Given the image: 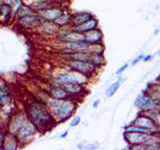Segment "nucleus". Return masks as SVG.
Wrapping results in <instances>:
<instances>
[{"label": "nucleus", "instance_id": "1", "mask_svg": "<svg viewBox=\"0 0 160 150\" xmlns=\"http://www.w3.org/2000/svg\"><path fill=\"white\" fill-rule=\"evenodd\" d=\"M124 137L129 144L141 145L150 144L156 141V137L152 133H142V132H126L124 133Z\"/></svg>", "mask_w": 160, "mask_h": 150}, {"label": "nucleus", "instance_id": "2", "mask_svg": "<svg viewBox=\"0 0 160 150\" xmlns=\"http://www.w3.org/2000/svg\"><path fill=\"white\" fill-rule=\"evenodd\" d=\"M51 106L60 119H67L75 108V105L72 102L62 101L61 99H57L56 101L51 102Z\"/></svg>", "mask_w": 160, "mask_h": 150}, {"label": "nucleus", "instance_id": "3", "mask_svg": "<svg viewBox=\"0 0 160 150\" xmlns=\"http://www.w3.org/2000/svg\"><path fill=\"white\" fill-rule=\"evenodd\" d=\"M29 113L33 120V123L36 125H47L51 121L49 113L40 105H32Z\"/></svg>", "mask_w": 160, "mask_h": 150}, {"label": "nucleus", "instance_id": "4", "mask_svg": "<svg viewBox=\"0 0 160 150\" xmlns=\"http://www.w3.org/2000/svg\"><path fill=\"white\" fill-rule=\"evenodd\" d=\"M70 67L72 69L76 70L82 75H91L95 70H96L97 65L91 62H86V61H79V60H71L69 63Z\"/></svg>", "mask_w": 160, "mask_h": 150}, {"label": "nucleus", "instance_id": "5", "mask_svg": "<svg viewBox=\"0 0 160 150\" xmlns=\"http://www.w3.org/2000/svg\"><path fill=\"white\" fill-rule=\"evenodd\" d=\"M135 125L146 128L153 133L158 131V127H157L156 122H155V120L152 119L151 117L147 116V115H139L136 119V121H135Z\"/></svg>", "mask_w": 160, "mask_h": 150}, {"label": "nucleus", "instance_id": "6", "mask_svg": "<svg viewBox=\"0 0 160 150\" xmlns=\"http://www.w3.org/2000/svg\"><path fill=\"white\" fill-rule=\"evenodd\" d=\"M84 41L89 44H99L102 41V33L98 29L84 33Z\"/></svg>", "mask_w": 160, "mask_h": 150}, {"label": "nucleus", "instance_id": "7", "mask_svg": "<svg viewBox=\"0 0 160 150\" xmlns=\"http://www.w3.org/2000/svg\"><path fill=\"white\" fill-rule=\"evenodd\" d=\"M97 25H98L97 20L91 18V19L88 20V21H86L85 23L79 25V26H75V30L78 31V32L85 33V32H88V31H91V30L96 29Z\"/></svg>", "mask_w": 160, "mask_h": 150}, {"label": "nucleus", "instance_id": "8", "mask_svg": "<svg viewBox=\"0 0 160 150\" xmlns=\"http://www.w3.org/2000/svg\"><path fill=\"white\" fill-rule=\"evenodd\" d=\"M92 18V15L88 13V12H81V13H78L77 15L72 18V23L75 26H79L83 23H85L88 20H90Z\"/></svg>", "mask_w": 160, "mask_h": 150}, {"label": "nucleus", "instance_id": "9", "mask_svg": "<svg viewBox=\"0 0 160 150\" xmlns=\"http://www.w3.org/2000/svg\"><path fill=\"white\" fill-rule=\"evenodd\" d=\"M60 39L64 40L67 42H76V41H82L84 40V33L81 32H73V33H67L62 35Z\"/></svg>", "mask_w": 160, "mask_h": 150}, {"label": "nucleus", "instance_id": "10", "mask_svg": "<svg viewBox=\"0 0 160 150\" xmlns=\"http://www.w3.org/2000/svg\"><path fill=\"white\" fill-rule=\"evenodd\" d=\"M57 81L60 84H66V83H82V79L78 78L77 76H74L71 74H62L58 76Z\"/></svg>", "mask_w": 160, "mask_h": 150}, {"label": "nucleus", "instance_id": "11", "mask_svg": "<svg viewBox=\"0 0 160 150\" xmlns=\"http://www.w3.org/2000/svg\"><path fill=\"white\" fill-rule=\"evenodd\" d=\"M63 85V88L66 90L67 92L70 93H80L83 91V88L82 86L80 85V83H66V84H62Z\"/></svg>", "mask_w": 160, "mask_h": 150}, {"label": "nucleus", "instance_id": "12", "mask_svg": "<svg viewBox=\"0 0 160 150\" xmlns=\"http://www.w3.org/2000/svg\"><path fill=\"white\" fill-rule=\"evenodd\" d=\"M123 80L124 79L119 78L117 81H115L114 83H112L111 85H110V87L106 90V96L107 97H111V96H113L115 93H116V91H117V90L119 89V87H120V85L122 84Z\"/></svg>", "mask_w": 160, "mask_h": 150}, {"label": "nucleus", "instance_id": "13", "mask_svg": "<svg viewBox=\"0 0 160 150\" xmlns=\"http://www.w3.org/2000/svg\"><path fill=\"white\" fill-rule=\"evenodd\" d=\"M51 95L55 99H65L67 97V91L64 88H58V87H54L50 90Z\"/></svg>", "mask_w": 160, "mask_h": 150}, {"label": "nucleus", "instance_id": "14", "mask_svg": "<svg viewBox=\"0 0 160 150\" xmlns=\"http://www.w3.org/2000/svg\"><path fill=\"white\" fill-rule=\"evenodd\" d=\"M60 15H61V11L57 9H53V10H47L46 12L43 13V16L46 19H50V20H56Z\"/></svg>", "mask_w": 160, "mask_h": 150}, {"label": "nucleus", "instance_id": "15", "mask_svg": "<svg viewBox=\"0 0 160 150\" xmlns=\"http://www.w3.org/2000/svg\"><path fill=\"white\" fill-rule=\"evenodd\" d=\"M149 97H150L149 94H141V95H139V96L137 97V99H136V101H135V105H136V106L139 107V108H142L143 105L146 103V101L148 100Z\"/></svg>", "mask_w": 160, "mask_h": 150}, {"label": "nucleus", "instance_id": "16", "mask_svg": "<svg viewBox=\"0 0 160 150\" xmlns=\"http://www.w3.org/2000/svg\"><path fill=\"white\" fill-rule=\"evenodd\" d=\"M151 97L156 99L160 103V85H155L153 87V96H151Z\"/></svg>", "mask_w": 160, "mask_h": 150}, {"label": "nucleus", "instance_id": "17", "mask_svg": "<svg viewBox=\"0 0 160 150\" xmlns=\"http://www.w3.org/2000/svg\"><path fill=\"white\" fill-rule=\"evenodd\" d=\"M127 67H128V64H127V63H126V64H124L122 67H120V68H119V69L117 70L116 74L120 75V74H121V73H123V72L125 71V70H126V68H127Z\"/></svg>", "mask_w": 160, "mask_h": 150}, {"label": "nucleus", "instance_id": "18", "mask_svg": "<svg viewBox=\"0 0 160 150\" xmlns=\"http://www.w3.org/2000/svg\"><path fill=\"white\" fill-rule=\"evenodd\" d=\"M79 122H80V117L79 116H76L74 119H73V121L71 122V126H76V125H78L79 124Z\"/></svg>", "mask_w": 160, "mask_h": 150}, {"label": "nucleus", "instance_id": "19", "mask_svg": "<svg viewBox=\"0 0 160 150\" xmlns=\"http://www.w3.org/2000/svg\"><path fill=\"white\" fill-rule=\"evenodd\" d=\"M142 58H143V56H142V55H139V56H138V57H137L136 59H135L133 62H132V65H135V64H136V63H138V62L140 61V60H142Z\"/></svg>", "mask_w": 160, "mask_h": 150}, {"label": "nucleus", "instance_id": "20", "mask_svg": "<svg viewBox=\"0 0 160 150\" xmlns=\"http://www.w3.org/2000/svg\"><path fill=\"white\" fill-rule=\"evenodd\" d=\"M100 103V100H95L94 103H93V108H97V106Z\"/></svg>", "mask_w": 160, "mask_h": 150}, {"label": "nucleus", "instance_id": "21", "mask_svg": "<svg viewBox=\"0 0 160 150\" xmlns=\"http://www.w3.org/2000/svg\"><path fill=\"white\" fill-rule=\"evenodd\" d=\"M151 59H152V56H151V55H148V56H146L145 58H143V60H144L145 62H146V61H150Z\"/></svg>", "mask_w": 160, "mask_h": 150}, {"label": "nucleus", "instance_id": "22", "mask_svg": "<svg viewBox=\"0 0 160 150\" xmlns=\"http://www.w3.org/2000/svg\"><path fill=\"white\" fill-rule=\"evenodd\" d=\"M66 135H67V131H66V132H65V133H64V134L62 135V137H64V136H66Z\"/></svg>", "mask_w": 160, "mask_h": 150}, {"label": "nucleus", "instance_id": "23", "mask_svg": "<svg viewBox=\"0 0 160 150\" xmlns=\"http://www.w3.org/2000/svg\"><path fill=\"white\" fill-rule=\"evenodd\" d=\"M158 54H159V55H160V50H159V51H158Z\"/></svg>", "mask_w": 160, "mask_h": 150}, {"label": "nucleus", "instance_id": "24", "mask_svg": "<svg viewBox=\"0 0 160 150\" xmlns=\"http://www.w3.org/2000/svg\"><path fill=\"white\" fill-rule=\"evenodd\" d=\"M158 79H159V80H160V76H159V78H158Z\"/></svg>", "mask_w": 160, "mask_h": 150}, {"label": "nucleus", "instance_id": "25", "mask_svg": "<svg viewBox=\"0 0 160 150\" xmlns=\"http://www.w3.org/2000/svg\"><path fill=\"white\" fill-rule=\"evenodd\" d=\"M159 113H160V111H159Z\"/></svg>", "mask_w": 160, "mask_h": 150}]
</instances>
